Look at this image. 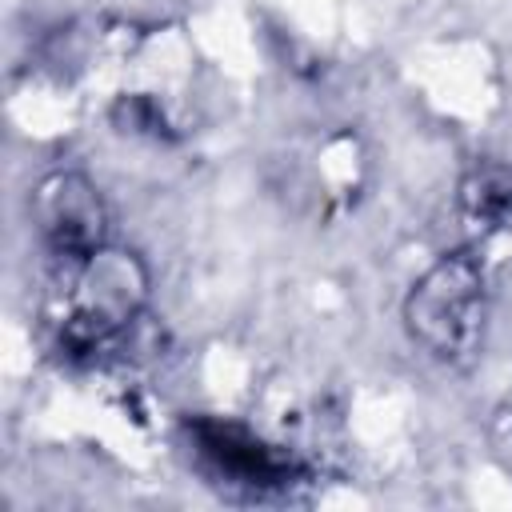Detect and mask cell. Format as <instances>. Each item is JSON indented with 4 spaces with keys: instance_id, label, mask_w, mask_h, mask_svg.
<instances>
[{
    "instance_id": "cell-1",
    "label": "cell",
    "mask_w": 512,
    "mask_h": 512,
    "mask_svg": "<svg viewBox=\"0 0 512 512\" xmlns=\"http://www.w3.org/2000/svg\"><path fill=\"white\" fill-rule=\"evenodd\" d=\"M412 340L440 364H468L484 336V272L468 252H448L424 268L404 300Z\"/></svg>"
},
{
    "instance_id": "cell-2",
    "label": "cell",
    "mask_w": 512,
    "mask_h": 512,
    "mask_svg": "<svg viewBox=\"0 0 512 512\" xmlns=\"http://www.w3.org/2000/svg\"><path fill=\"white\" fill-rule=\"evenodd\" d=\"M32 216L52 248V256L64 260H88L100 248H108V208L100 188L80 172H52L36 184Z\"/></svg>"
},
{
    "instance_id": "cell-3",
    "label": "cell",
    "mask_w": 512,
    "mask_h": 512,
    "mask_svg": "<svg viewBox=\"0 0 512 512\" xmlns=\"http://www.w3.org/2000/svg\"><path fill=\"white\" fill-rule=\"evenodd\" d=\"M192 444L200 452V460L224 476L228 484L264 492V488H280L288 480V460L260 444L252 432L236 428V424H220V420H196L192 424Z\"/></svg>"
}]
</instances>
